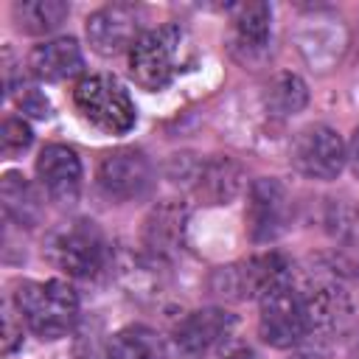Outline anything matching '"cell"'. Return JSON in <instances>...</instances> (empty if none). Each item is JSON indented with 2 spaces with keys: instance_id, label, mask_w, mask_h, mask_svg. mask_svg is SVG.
I'll use <instances>...</instances> for the list:
<instances>
[{
  "instance_id": "cell-1",
  "label": "cell",
  "mask_w": 359,
  "mask_h": 359,
  "mask_svg": "<svg viewBox=\"0 0 359 359\" xmlns=\"http://www.w3.org/2000/svg\"><path fill=\"white\" fill-rule=\"evenodd\" d=\"M14 309L36 337L59 339L79 317V297L65 280H22L14 292Z\"/></svg>"
},
{
  "instance_id": "cell-2",
  "label": "cell",
  "mask_w": 359,
  "mask_h": 359,
  "mask_svg": "<svg viewBox=\"0 0 359 359\" xmlns=\"http://www.w3.org/2000/svg\"><path fill=\"white\" fill-rule=\"evenodd\" d=\"M185 53H188V42L177 25L151 28V31L140 34L135 48L129 50L132 79L143 90H163L180 73Z\"/></svg>"
},
{
  "instance_id": "cell-3",
  "label": "cell",
  "mask_w": 359,
  "mask_h": 359,
  "mask_svg": "<svg viewBox=\"0 0 359 359\" xmlns=\"http://www.w3.org/2000/svg\"><path fill=\"white\" fill-rule=\"evenodd\" d=\"M73 104L90 126L107 135H123L137 121L129 93L109 76H84L73 90Z\"/></svg>"
},
{
  "instance_id": "cell-4",
  "label": "cell",
  "mask_w": 359,
  "mask_h": 359,
  "mask_svg": "<svg viewBox=\"0 0 359 359\" xmlns=\"http://www.w3.org/2000/svg\"><path fill=\"white\" fill-rule=\"evenodd\" d=\"M48 258L70 278H93L107 261L104 236L93 222H70L50 233Z\"/></svg>"
},
{
  "instance_id": "cell-5",
  "label": "cell",
  "mask_w": 359,
  "mask_h": 359,
  "mask_svg": "<svg viewBox=\"0 0 359 359\" xmlns=\"http://www.w3.org/2000/svg\"><path fill=\"white\" fill-rule=\"evenodd\" d=\"M258 331L272 348H292L309 337V309L306 297L292 289V283H280L261 297Z\"/></svg>"
},
{
  "instance_id": "cell-6",
  "label": "cell",
  "mask_w": 359,
  "mask_h": 359,
  "mask_svg": "<svg viewBox=\"0 0 359 359\" xmlns=\"http://www.w3.org/2000/svg\"><path fill=\"white\" fill-rule=\"evenodd\" d=\"M236 331V317L224 309L191 311L174 328V351L185 359H208L216 353Z\"/></svg>"
},
{
  "instance_id": "cell-7",
  "label": "cell",
  "mask_w": 359,
  "mask_h": 359,
  "mask_svg": "<svg viewBox=\"0 0 359 359\" xmlns=\"http://www.w3.org/2000/svg\"><path fill=\"white\" fill-rule=\"evenodd\" d=\"M345 160V143L331 126H309L292 143L294 168L311 180H334Z\"/></svg>"
},
{
  "instance_id": "cell-8",
  "label": "cell",
  "mask_w": 359,
  "mask_h": 359,
  "mask_svg": "<svg viewBox=\"0 0 359 359\" xmlns=\"http://www.w3.org/2000/svg\"><path fill=\"white\" fill-rule=\"evenodd\" d=\"M151 163L140 149H115L98 163V185L109 199L129 202L151 188Z\"/></svg>"
},
{
  "instance_id": "cell-9",
  "label": "cell",
  "mask_w": 359,
  "mask_h": 359,
  "mask_svg": "<svg viewBox=\"0 0 359 359\" xmlns=\"http://www.w3.org/2000/svg\"><path fill=\"white\" fill-rule=\"evenodd\" d=\"M137 31H140V14L135 11V6L126 3L104 6L87 20V39L93 50L101 56H118L126 48L132 50L135 42L140 39Z\"/></svg>"
},
{
  "instance_id": "cell-10",
  "label": "cell",
  "mask_w": 359,
  "mask_h": 359,
  "mask_svg": "<svg viewBox=\"0 0 359 359\" xmlns=\"http://www.w3.org/2000/svg\"><path fill=\"white\" fill-rule=\"evenodd\" d=\"M289 196L278 180H255L247 199V230L252 241H272L289 224Z\"/></svg>"
},
{
  "instance_id": "cell-11",
  "label": "cell",
  "mask_w": 359,
  "mask_h": 359,
  "mask_svg": "<svg viewBox=\"0 0 359 359\" xmlns=\"http://www.w3.org/2000/svg\"><path fill=\"white\" fill-rule=\"evenodd\" d=\"M222 275V292H238V297H264L269 289L289 283V264L278 252L255 255L247 264L227 266Z\"/></svg>"
},
{
  "instance_id": "cell-12",
  "label": "cell",
  "mask_w": 359,
  "mask_h": 359,
  "mask_svg": "<svg viewBox=\"0 0 359 359\" xmlns=\"http://www.w3.org/2000/svg\"><path fill=\"white\" fill-rule=\"evenodd\" d=\"M36 177L53 202H73L81 191V160L70 146L50 143L36 157Z\"/></svg>"
},
{
  "instance_id": "cell-13",
  "label": "cell",
  "mask_w": 359,
  "mask_h": 359,
  "mask_svg": "<svg viewBox=\"0 0 359 359\" xmlns=\"http://www.w3.org/2000/svg\"><path fill=\"white\" fill-rule=\"evenodd\" d=\"M28 67L42 81H65V79L81 73L84 56H81V48L76 45V39L59 36V39H48L42 45H36L28 56Z\"/></svg>"
},
{
  "instance_id": "cell-14",
  "label": "cell",
  "mask_w": 359,
  "mask_h": 359,
  "mask_svg": "<svg viewBox=\"0 0 359 359\" xmlns=\"http://www.w3.org/2000/svg\"><path fill=\"white\" fill-rule=\"evenodd\" d=\"M0 196H3V210L8 219H14L20 227H34L42 216V202L34 191V185L17 174V171H8L0 182Z\"/></svg>"
},
{
  "instance_id": "cell-15",
  "label": "cell",
  "mask_w": 359,
  "mask_h": 359,
  "mask_svg": "<svg viewBox=\"0 0 359 359\" xmlns=\"http://www.w3.org/2000/svg\"><path fill=\"white\" fill-rule=\"evenodd\" d=\"M182 233H185V210H182V205L163 202L146 219V244L160 255L174 252L182 244Z\"/></svg>"
},
{
  "instance_id": "cell-16",
  "label": "cell",
  "mask_w": 359,
  "mask_h": 359,
  "mask_svg": "<svg viewBox=\"0 0 359 359\" xmlns=\"http://www.w3.org/2000/svg\"><path fill=\"white\" fill-rule=\"evenodd\" d=\"M196 191L210 205H224L241 191V168L230 157H216L199 168Z\"/></svg>"
},
{
  "instance_id": "cell-17",
  "label": "cell",
  "mask_w": 359,
  "mask_h": 359,
  "mask_svg": "<svg viewBox=\"0 0 359 359\" xmlns=\"http://www.w3.org/2000/svg\"><path fill=\"white\" fill-rule=\"evenodd\" d=\"M67 14H70V6L62 0H20V3H14V20H17L20 31L34 34V36L56 31Z\"/></svg>"
},
{
  "instance_id": "cell-18",
  "label": "cell",
  "mask_w": 359,
  "mask_h": 359,
  "mask_svg": "<svg viewBox=\"0 0 359 359\" xmlns=\"http://www.w3.org/2000/svg\"><path fill=\"white\" fill-rule=\"evenodd\" d=\"M107 359H160V339L146 325H129L112 337Z\"/></svg>"
},
{
  "instance_id": "cell-19",
  "label": "cell",
  "mask_w": 359,
  "mask_h": 359,
  "mask_svg": "<svg viewBox=\"0 0 359 359\" xmlns=\"http://www.w3.org/2000/svg\"><path fill=\"white\" fill-rule=\"evenodd\" d=\"M269 20H272V8L266 3H244L236 8V31L241 45L247 48H264L269 39Z\"/></svg>"
},
{
  "instance_id": "cell-20",
  "label": "cell",
  "mask_w": 359,
  "mask_h": 359,
  "mask_svg": "<svg viewBox=\"0 0 359 359\" xmlns=\"http://www.w3.org/2000/svg\"><path fill=\"white\" fill-rule=\"evenodd\" d=\"M306 101H309V90H306L300 76L280 73V76L272 79L269 93H266V104L278 115H294V112H300L306 107Z\"/></svg>"
},
{
  "instance_id": "cell-21",
  "label": "cell",
  "mask_w": 359,
  "mask_h": 359,
  "mask_svg": "<svg viewBox=\"0 0 359 359\" xmlns=\"http://www.w3.org/2000/svg\"><path fill=\"white\" fill-rule=\"evenodd\" d=\"M31 126L20 118H6L3 121V132H0V143H3V151L6 154H17L22 149L31 146Z\"/></svg>"
},
{
  "instance_id": "cell-22",
  "label": "cell",
  "mask_w": 359,
  "mask_h": 359,
  "mask_svg": "<svg viewBox=\"0 0 359 359\" xmlns=\"http://www.w3.org/2000/svg\"><path fill=\"white\" fill-rule=\"evenodd\" d=\"M17 104H20L22 112H28V115H34V118H48V115H50V101L45 98V93H39V90L31 87V84H22V87H20Z\"/></svg>"
},
{
  "instance_id": "cell-23",
  "label": "cell",
  "mask_w": 359,
  "mask_h": 359,
  "mask_svg": "<svg viewBox=\"0 0 359 359\" xmlns=\"http://www.w3.org/2000/svg\"><path fill=\"white\" fill-rule=\"evenodd\" d=\"M20 342H22V328L14 325V311L6 306V317H3V351L11 353Z\"/></svg>"
},
{
  "instance_id": "cell-24",
  "label": "cell",
  "mask_w": 359,
  "mask_h": 359,
  "mask_svg": "<svg viewBox=\"0 0 359 359\" xmlns=\"http://www.w3.org/2000/svg\"><path fill=\"white\" fill-rule=\"evenodd\" d=\"M348 160H351V168H353V174L359 177V129L353 132V137H351V149H348Z\"/></svg>"
},
{
  "instance_id": "cell-25",
  "label": "cell",
  "mask_w": 359,
  "mask_h": 359,
  "mask_svg": "<svg viewBox=\"0 0 359 359\" xmlns=\"http://www.w3.org/2000/svg\"><path fill=\"white\" fill-rule=\"evenodd\" d=\"M224 359H255V353H252L250 348H238V351H233V353H227Z\"/></svg>"
},
{
  "instance_id": "cell-26",
  "label": "cell",
  "mask_w": 359,
  "mask_h": 359,
  "mask_svg": "<svg viewBox=\"0 0 359 359\" xmlns=\"http://www.w3.org/2000/svg\"><path fill=\"white\" fill-rule=\"evenodd\" d=\"M348 359H359V337L353 339V345H351V353H348Z\"/></svg>"
},
{
  "instance_id": "cell-27",
  "label": "cell",
  "mask_w": 359,
  "mask_h": 359,
  "mask_svg": "<svg viewBox=\"0 0 359 359\" xmlns=\"http://www.w3.org/2000/svg\"><path fill=\"white\" fill-rule=\"evenodd\" d=\"M356 280H359V264H356Z\"/></svg>"
}]
</instances>
